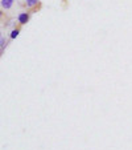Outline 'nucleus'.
I'll list each match as a JSON object with an SVG mask.
<instances>
[{
	"label": "nucleus",
	"instance_id": "nucleus-4",
	"mask_svg": "<svg viewBox=\"0 0 132 150\" xmlns=\"http://www.w3.org/2000/svg\"><path fill=\"white\" fill-rule=\"evenodd\" d=\"M19 29H13V31L11 32V38H16L17 36H19Z\"/></svg>",
	"mask_w": 132,
	"mask_h": 150
},
{
	"label": "nucleus",
	"instance_id": "nucleus-2",
	"mask_svg": "<svg viewBox=\"0 0 132 150\" xmlns=\"http://www.w3.org/2000/svg\"><path fill=\"white\" fill-rule=\"evenodd\" d=\"M12 4H13V0H1V7L4 9H9L12 7Z\"/></svg>",
	"mask_w": 132,
	"mask_h": 150
},
{
	"label": "nucleus",
	"instance_id": "nucleus-3",
	"mask_svg": "<svg viewBox=\"0 0 132 150\" xmlns=\"http://www.w3.org/2000/svg\"><path fill=\"white\" fill-rule=\"evenodd\" d=\"M38 4V0H26V7H34V5H37Z\"/></svg>",
	"mask_w": 132,
	"mask_h": 150
},
{
	"label": "nucleus",
	"instance_id": "nucleus-1",
	"mask_svg": "<svg viewBox=\"0 0 132 150\" xmlns=\"http://www.w3.org/2000/svg\"><path fill=\"white\" fill-rule=\"evenodd\" d=\"M17 20H19L20 24H26L28 20H29V13H28V12H21V13L17 16Z\"/></svg>",
	"mask_w": 132,
	"mask_h": 150
},
{
	"label": "nucleus",
	"instance_id": "nucleus-5",
	"mask_svg": "<svg viewBox=\"0 0 132 150\" xmlns=\"http://www.w3.org/2000/svg\"><path fill=\"white\" fill-rule=\"evenodd\" d=\"M0 44H1V45H0V46H1V52H3V50H4V46L7 45V42H5L4 37H1V38H0Z\"/></svg>",
	"mask_w": 132,
	"mask_h": 150
}]
</instances>
